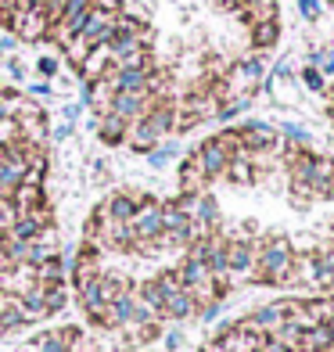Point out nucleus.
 <instances>
[{
	"instance_id": "a878e982",
	"label": "nucleus",
	"mask_w": 334,
	"mask_h": 352,
	"mask_svg": "<svg viewBox=\"0 0 334 352\" xmlns=\"http://www.w3.org/2000/svg\"><path fill=\"white\" fill-rule=\"evenodd\" d=\"M295 79H298V87L309 90V94H327V76L316 69V65H302Z\"/></svg>"
},
{
	"instance_id": "aec40b11",
	"label": "nucleus",
	"mask_w": 334,
	"mask_h": 352,
	"mask_svg": "<svg viewBox=\"0 0 334 352\" xmlns=\"http://www.w3.org/2000/svg\"><path fill=\"white\" fill-rule=\"evenodd\" d=\"M302 302H306L309 324H331V320H334V292H320V295L302 298Z\"/></svg>"
},
{
	"instance_id": "72a5a7b5",
	"label": "nucleus",
	"mask_w": 334,
	"mask_h": 352,
	"mask_svg": "<svg viewBox=\"0 0 334 352\" xmlns=\"http://www.w3.org/2000/svg\"><path fill=\"white\" fill-rule=\"evenodd\" d=\"M316 69L324 76H334V47H320V58H316Z\"/></svg>"
},
{
	"instance_id": "0eeeda50",
	"label": "nucleus",
	"mask_w": 334,
	"mask_h": 352,
	"mask_svg": "<svg viewBox=\"0 0 334 352\" xmlns=\"http://www.w3.org/2000/svg\"><path fill=\"white\" fill-rule=\"evenodd\" d=\"M140 195H144V190H111L101 205H93V212L115 219V223H130L137 205H140Z\"/></svg>"
},
{
	"instance_id": "4be33fe9",
	"label": "nucleus",
	"mask_w": 334,
	"mask_h": 352,
	"mask_svg": "<svg viewBox=\"0 0 334 352\" xmlns=\"http://www.w3.org/2000/svg\"><path fill=\"white\" fill-rule=\"evenodd\" d=\"M133 292H137V298L144 302V306H151L158 316H162L166 295H162V284H158V277H144V280H137V284H133Z\"/></svg>"
},
{
	"instance_id": "7c9ffc66",
	"label": "nucleus",
	"mask_w": 334,
	"mask_h": 352,
	"mask_svg": "<svg viewBox=\"0 0 334 352\" xmlns=\"http://www.w3.org/2000/svg\"><path fill=\"white\" fill-rule=\"evenodd\" d=\"M223 306H227V302H209V306H201V309H198L194 320H201V324H216V320L223 316Z\"/></svg>"
},
{
	"instance_id": "393cba45",
	"label": "nucleus",
	"mask_w": 334,
	"mask_h": 352,
	"mask_svg": "<svg viewBox=\"0 0 334 352\" xmlns=\"http://www.w3.org/2000/svg\"><path fill=\"white\" fill-rule=\"evenodd\" d=\"M252 101H256V94H237V98H230V101H223V104H219L216 119H219V122H234V119H241L245 111L252 108Z\"/></svg>"
},
{
	"instance_id": "e433bc0d",
	"label": "nucleus",
	"mask_w": 334,
	"mask_h": 352,
	"mask_svg": "<svg viewBox=\"0 0 334 352\" xmlns=\"http://www.w3.org/2000/svg\"><path fill=\"white\" fill-rule=\"evenodd\" d=\"M4 72H8L11 79H25V65H22L19 58H8V61H4Z\"/></svg>"
},
{
	"instance_id": "a19ab883",
	"label": "nucleus",
	"mask_w": 334,
	"mask_h": 352,
	"mask_svg": "<svg viewBox=\"0 0 334 352\" xmlns=\"http://www.w3.org/2000/svg\"><path fill=\"white\" fill-rule=\"evenodd\" d=\"M327 327H331V334H334V320H331V324H327Z\"/></svg>"
},
{
	"instance_id": "b1692460",
	"label": "nucleus",
	"mask_w": 334,
	"mask_h": 352,
	"mask_svg": "<svg viewBox=\"0 0 334 352\" xmlns=\"http://www.w3.org/2000/svg\"><path fill=\"white\" fill-rule=\"evenodd\" d=\"M302 349H316V352H334V334L327 324H313L302 334Z\"/></svg>"
},
{
	"instance_id": "f257e3e1",
	"label": "nucleus",
	"mask_w": 334,
	"mask_h": 352,
	"mask_svg": "<svg viewBox=\"0 0 334 352\" xmlns=\"http://www.w3.org/2000/svg\"><path fill=\"white\" fill-rule=\"evenodd\" d=\"M295 266V245L288 234H263L256 237V270H252V280L256 287H288Z\"/></svg>"
},
{
	"instance_id": "5701e85b",
	"label": "nucleus",
	"mask_w": 334,
	"mask_h": 352,
	"mask_svg": "<svg viewBox=\"0 0 334 352\" xmlns=\"http://www.w3.org/2000/svg\"><path fill=\"white\" fill-rule=\"evenodd\" d=\"M277 133H280V144H291V148H309L313 144V130L302 122H277Z\"/></svg>"
},
{
	"instance_id": "ddd939ff",
	"label": "nucleus",
	"mask_w": 334,
	"mask_h": 352,
	"mask_svg": "<svg viewBox=\"0 0 334 352\" xmlns=\"http://www.w3.org/2000/svg\"><path fill=\"white\" fill-rule=\"evenodd\" d=\"M194 316H198V302L190 298V292H172V295H166L162 320H169V324H183V320H194Z\"/></svg>"
},
{
	"instance_id": "20e7f679",
	"label": "nucleus",
	"mask_w": 334,
	"mask_h": 352,
	"mask_svg": "<svg viewBox=\"0 0 334 352\" xmlns=\"http://www.w3.org/2000/svg\"><path fill=\"white\" fill-rule=\"evenodd\" d=\"M115 14H119V8L115 4H93V11L87 14V22H83V29H79V40H83L90 51L93 47H104L108 40H111V33H115Z\"/></svg>"
},
{
	"instance_id": "f704fd0d",
	"label": "nucleus",
	"mask_w": 334,
	"mask_h": 352,
	"mask_svg": "<svg viewBox=\"0 0 334 352\" xmlns=\"http://www.w3.org/2000/svg\"><path fill=\"white\" fill-rule=\"evenodd\" d=\"M69 0H43V8H47V19H51V25L61 19V11H65Z\"/></svg>"
},
{
	"instance_id": "f8f14e48",
	"label": "nucleus",
	"mask_w": 334,
	"mask_h": 352,
	"mask_svg": "<svg viewBox=\"0 0 334 352\" xmlns=\"http://www.w3.org/2000/svg\"><path fill=\"white\" fill-rule=\"evenodd\" d=\"M8 201H11L14 216L33 212V209H40V205H47V184H29V180H22L19 187H14V195H11Z\"/></svg>"
},
{
	"instance_id": "c85d7f7f",
	"label": "nucleus",
	"mask_w": 334,
	"mask_h": 352,
	"mask_svg": "<svg viewBox=\"0 0 334 352\" xmlns=\"http://www.w3.org/2000/svg\"><path fill=\"white\" fill-rule=\"evenodd\" d=\"M295 8H298V14H302V22H306V25H316L324 19V11H327L324 0H295Z\"/></svg>"
},
{
	"instance_id": "39448f33",
	"label": "nucleus",
	"mask_w": 334,
	"mask_h": 352,
	"mask_svg": "<svg viewBox=\"0 0 334 352\" xmlns=\"http://www.w3.org/2000/svg\"><path fill=\"white\" fill-rule=\"evenodd\" d=\"M198 158V166H201V173L209 176V184H216V180H223V173H227V166H230V158H234V151L227 148V144H223L216 133L212 137H205L201 144L194 151H190Z\"/></svg>"
},
{
	"instance_id": "f3484780",
	"label": "nucleus",
	"mask_w": 334,
	"mask_h": 352,
	"mask_svg": "<svg viewBox=\"0 0 334 352\" xmlns=\"http://www.w3.org/2000/svg\"><path fill=\"white\" fill-rule=\"evenodd\" d=\"M69 270H72V263L65 259V255H54V259L33 266V274H36L40 287H51V284H69Z\"/></svg>"
},
{
	"instance_id": "c756f323",
	"label": "nucleus",
	"mask_w": 334,
	"mask_h": 352,
	"mask_svg": "<svg viewBox=\"0 0 334 352\" xmlns=\"http://www.w3.org/2000/svg\"><path fill=\"white\" fill-rule=\"evenodd\" d=\"M158 342H162L166 352H180V349L187 345V334H183L180 327H169V331H162V338H158Z\"/></svg>"
},
{
	"instance_id": "58836bf2",
	"label": "nucleus",
	"mask_w": 334,
	"mask_h": 352,
	"mask_svg": "<svg viewBox=\"0 0 334 352\" xmlns=\"http://www.w3.org/2000/svg\"><path fill=\"white\" fill-rule=\"evenodd\" d=\"M14 43H19V36H14V33H8V36H0V54H8V58H11V51H14Z\"/></svg>"
},
{
	"instance_id": "9b49d317",
	"label": "nucleus",
	"mask_w": 334,
	"mask_h": 352,
	"mask_svg": "<svg viewBox=\"0 0 334 352\" xmlns=\"http://www.w3.org/2000/svg\"><path fill=\"white\" fill-rule=\"evenodd\" d=\"M133 306H137V292H122L115 302H108V313H104V331H122L133 324Z\"/></svg>"
},
{
	"instance_id": "9d476101",
	"label": "nucleus",
	"mask_w": 334,
	"mask_h": 352,
	"mask_svg": "<svg viewBox=\"0 0 334 352\" xmlns=\"http://www.w3.org/2000/svg\"><path fill=\"white\" fill-rule=\"evenodd\" d=\"M280 40V14H274V19H259V22H252L248 25V43H252V51H274Z\"/></svg>"
},
{
	"instance_id": "4c0bfd02",
	"label": "nucleus",
	"mask_w": 334,
	"mask_h": 352,
	"mask_svg": "<svg viewBox=\"0 0 334 352\" xmlns=\"http://www.w3.org/2000/svg\"><path fill=\"white\" fill-rule=\"evenodd\" d=\"M29 98H51V83L40 79V83H29Z\"/></svg>"
},
{
	"instance_id": "79ce46f5",
	"label": "nucleus",
	"mask_w": 334,
	"mask_h": 352,
	"mask_svg": "<svg viewBox=\"0 0 334 352\" xmlns=\"http://www.w3.org/2000/svg\"><path fill=\"white\" fill-rule=\"evenodd\" d=\"M252 352H263V349H252Z\"/></svg>"
},
{
	"instance_id": "ea45409f",
	"label": "nucleus",
	"mask_w": 334,
	"mask_h": 352,
	"mask_svg": "<svg viewBox=\"0 0 334 352\" xmlns=\"http://www.w3.org/2000/svg\"><path fill=\"white\" fill-rule=\"evenodd\" d=\"M11 8H14V0H0V22H8Z\"/></svg>"
},
{
	"instance_id": "2eb2a0df",
	"label": "nucleus",
	"mask_w": 334,
	"mask_h": 352,
	"mask_svg": "<svg viewBox=\"0 0 334 352\" xmlns=\"http://www.w3.org/2000/svg\"><path fill=\"white\" fill-rule=\"evenodd\" d=\"M177 184H180V190H190V195H198V190H209V176L201 173V166H198L194 155H183V158H180Z\"/></svg>"
},
{
	"instance_id": "412c9836",
	"label": "nucleus",
	"mask_w": 334,
	"mask_h": 352,
	"mask_svg": "<svg viewBox=\"0 0 334 352\" xmlns=\"http://www.w3.org/2000/svg\"><path fill=\"white\" fill-rule=\"evenodd\" d=\"M144 158H148V166H151V169H158V173H162L169 162H177V158H180V140H177V137H166V140H158V144H155V148H151Z\"/></svg>"
},
{
	"instance_id": "6ab92c4d",
	"label": "nucleus",
	"mask_w": 334,
	"mask_h": 352,
	"mask_svg": "<svg viewBox=\"0 0 334 352\" xmlns=\"http://www.w3.org/2000/svg\"><path fill=\"white\" fill-rule=\"evenodd\" d=\"M108 69H111L108 47H93V51L83 58V65H79V79H83V83H93V79L108 76Z\"/></svg>"
},
{
	"instance_id": "a211bd4d",
	"label": "nucleus",
	"mask_w": 334,
	"mask_h": 352,
	"mask_svg": "<svg viewBox=\"0 0 334 352\" xmlns=\"http://www.w3.org/2000/svg\"><path fill=\"white\" fill-rule=\"evenodd\" d=\"M19 309H22L25 327H29V324H40V320L51 316V313H47V302H43V287H40V284H33L29 292L19 295Z\"/></svg>"
},
{
	"instance_id": "dca6fc26",
	"label": "nucleus",
	"mask_w": 334,
	"mask_h": 352,
	"mask_svg": "<svg viewBox=\"0 0 334 352\" xmlns=\"http://www.w3.org/2000/svg\"><path fill=\"white\" fill-rule=\"evenodd\" d=\"M223 180H230L234 187H252V184H259V180H256V158H252L248 151H237V155L230 158L227 173H223Z\"/></svg>"
},
{
	"instance_id": "1a4fd4ad",
	"label": "nucleus",
	"mask_w": 334,
	"mask_h": 352,
	"mask_svg": "<svg viewBox=\"0 0 334 352\" xmlns=\"http://www.w3.org/2000/svg\"><path fill=\"white\" fill-rule=\"evenodd\" d=\"M155 69L158 65H111L108 69V83L115 87V94H122V90H148Z\"/></svg>"
},
{
	"instance_id": "6e6552de",
	"label": "nucleus",
	"mask_w": 334,
	"mask_h": 352,
	"mask_svg": "<svg viewBox=\"0 0 334 352\" xmlns=\"http://www.w3.org/2000/svg\"><path fill=\"white\" fill-rule=\"evenodd\" d=\"M155 101H158V98H155L151 90H122V94H115V98H111V111H115L119 119L133 122V119H140V116H148Z\"/></svg>"
},
{
	"instance_id": "bb28decb",
	"label": "nucleus",
	"mask_w": 334,
	"mask_h": 352,
	"mask_svg": "<svg viewBox=\"0 0 334 352\" xmlns=\"http://www.w3.org/2000/svg\"><path fill=\"white\" fill-rule=\"evenodd\" d=\"M43 302H47V313H51V316L65 313V309H69V284H51V287H43Z\"/></svg>"
},
{
	"instance_id": "2f4dec72",
	"label": "nucleus",
	"mask_w": 334,
	"mask_h": 352,
	"mask_svg": "<svg viewBox=\"0 0 334 352\" xmlns=\"http://www.w3.org/2000/svg\"><path fill=\"white\" fill-rule=\"evenodd\" d=\"M72 130H76V122H69V119H61L58 126H51V133H47V137H51V140H58V144H65V140L72 137Z\"/></svg>"
},
{
	"instance_id": "cd10ccee",
	"label": "nucleus",
	"mask_w": 334,
	"mask_h": 352,
	"mask_svg": "<svg viewBox=\"0 0 334 352\" xmlns=\"http://www.w3.org/2000/svg\"><path fill=\"white\" fill-rule=\"evenodd\" d=\"M313 190L302 184V180H288V205L295 212H309V205H313Z\"/></svg>"
},
{
	"instance_id": "423d86ee",
	"label": "nucleus",
	"mask_w": 334,
	"mask_h": 352,
	"mask_svg": "<svg viewBox=\"0 0 334 352\" xmlns=\"http://www.w3.org/2000/svg\"><path fill=\"white\" fill-rule=\"evenodd\" d=\"M93 4H98V0H69V4H65V11H61V19L51 25V33H47V36H51L54 43H61V47H65L76 33H79V29H83V22H87V14L93 11Z\"/></svg>"
},
{
	"instance_id": "7ed1b4c3",
	"label": "nucleus",
	"mask_w": 334,
	"mask_h": 352,
	"mask_svg": "<svg viewBox=\"0 0 334 352\" xmlns=\"http://www.w3.org/2000/svg\"><path fill=\"white\" fill-rule=\"evenodd\" d=\"M227 266L234 284H248L256 270V237L245 234H227Z\"/></svg>"
},
{
	"instance_id": "c9c22d12",
	"label": "nucleus",
	"mask_w": 334,
	"mask_h": 352,
	"mask_svg": "<svg viewBox=\"0 0 334 352\" xmlns=\"http://www.w3.org/2000/svg\"><path fill=\"white\" fill-rule=\"evenodd\" d=\"M83 101H69L65 108H61V119H69V122H79V116H83Z\"/></svg>"
},
{
	"instance_id": "f03ea898",
	"label": "nucleus",
	"mask_w": 334,
	"mask_h": 352,
	"mask_svg": "<svg viewBox=\"0 0 334 352\" xmlns=\"http://www.w3.org/2000/svg\"><path fill=\"white\" fill-rule=\"evenodd\" d=\"M237 133H241V148L248 155H274L280 151V133L274 122L266 119H241L237 122Z\"/></svg>"
},
{
	"instance_id": "473e14b6",
	"label": "nucleus",
	"mask_w": 334,
	"mask_h": 352,
	"mask_svg": "<svg viewBox=\"0 0 334 352\" xmlns=\"http://www.w3.org/2000/svg\"><path fill=\"white\" fill-rule=\"evenodd\" d=\"M36 72H40L43 79H54V76L61 72V65H58V58H51V54H47V58H40V61H36Z\"/></svg>"
},
{
	"instance_id": "4468645a",
	"label": "nucleus",
	"mask_w": 334,
	"mask_h": 352,
	"mask_svg": "<svg viewBox=\"0 0 334 352\" xmlns=\"http://www.w3.org/2000/svg\"><path fill=\"white\" fill-rule=\"evenodd\" d=\"M93 133H98V140L104 144V148H122L126 133H130V122L119 119L115 111H108V116L98 119V130H93Z\"/></svg>"
}]
</instances>
